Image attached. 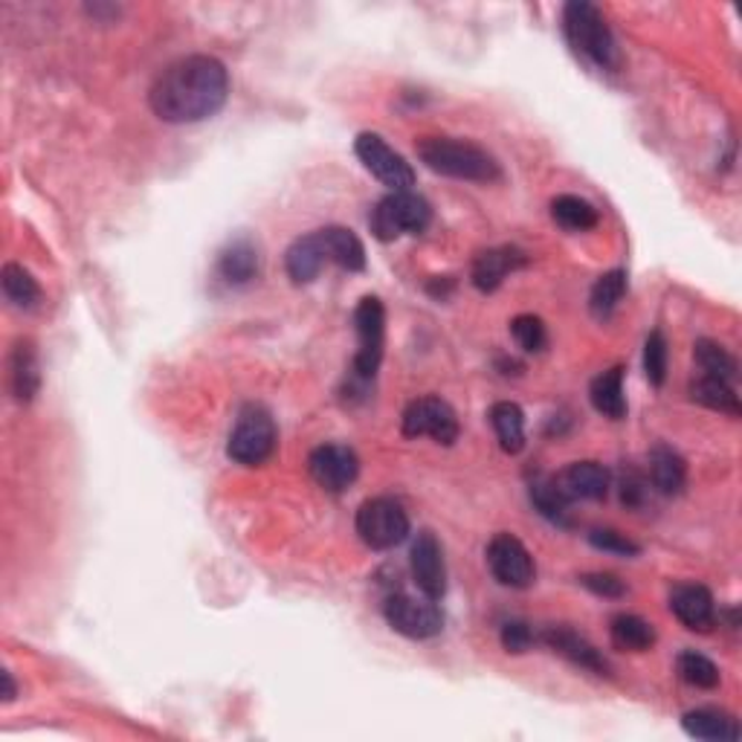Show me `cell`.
<instances>
[{
  "instance_id": "obj_1",
  "label": "cell",
  "mask_w": 742,
  "mask_h": 742,
  "mask_svg": "<svg viewBox=\"0 0 742 742\" xmlns=\"http://www.w3.org/2000/svg\"><path fill=\"white\" fill-rule=\"evenodd\" d=\"M230 99V73L212 55L172 61L149 91L151 111L169 125H192L215 116Z\"/></svg>"
},
{
  "instance_id": "obj_2",
  "label": "cell",
  "mask_w": 742,
  "mask_h": 742,
  "mask_svg": "<svg viewBox=\"0 0 742 742\" xmlns=\"http://www.w3.org/2000/svg\"><path fill=\"white\" fill-rule=\"evenodd\" d=\"M420 163L429 172L453 177V181L470 183H496L502 181V165L496 163L490 151L481 145L465 143V140H450V136H427L418 143Z\"/></svg>"
},
{
  "instance_id": "obj_3",
  "label": "cell",
  "mask_w": 742,
  "mask_h": 742,
  "mask_svg": "<svg viewBox=\"0 0 742 742\" xmlns=\"http://www.w3.org/2000/svg\"><path fill=\"white\" fill-rule=\"evenodd\" d=\"M354 331H357V354L352 360V375L345 380V398L363 400L375 383L386 345V311L377 296L360 299L354 311Z\"/></svg>"
},
{
  "instance_id": "obj_4",
  "label": "cell",
  "mask_w": 742,
  "mask_h": 742,
  "mask_svg": "<svg viewBox=\"0 0 742 742\" xmlns=\"http://www.w3.org/2000/svg\"><path fill=\"white\" fill-rule=\"evenodd\" d=\"M562 32H566V41H569L571 50L598 70L621 68L616 35H612L607 18L600 16V9L594 3H586V0L566 3V9H562Z\"/></svg>"
},
{
  "instance_id": "obj_5",
  "label": "cell",
  "mask_w": 742,
  "mask_h": 742,
  "mask_svg": "<svg viewBox=\"0 0 742 742\" xmlns=\"http://www.w3.org/2000/svg\"><path fill=\"white\" fill-rule=\"evenodd\" d=\"M276 450V424L273 415L262 404L241 406L238 420H235L230 441H226V456L235 465L258 467Z\"/></svg>"
},
{
  "instance_id": "obj_6",
  "label": "cell",
  "mask_w": 742,
  "mask_h": 742,
  "mask_svg": "<svg viewBox=\"0 0 742 742\" xmlns=\"http://www.w3.org/2000/svg\"><path fill=\"white\" fill-rule=\"evenodd\" d=\"M433 221L427 197L415 195V192H389L377 203L368 226L377 241H395L400 235H420Z\"/></svg>"
},
{
  "instance_id": "obj_7",
  "label": "cell",
  "mask_w": 742,
  "mask_h": 742,
  "mask_svg": "<svg viewBox=\"0 0 742 742\" xmlns=\"http://www.w3.org/2000/svg\"><path fill=\"white\" fill-rule=\"evenodd\" d=\"M354 526H357L360 540L375 551H389L409 537V517H406L404 505L389 499V496L366 499L357 510Z\"/></svg>"
},
{
  "instance_id": "obj_8",
  "label": "cell",
  "mask_w": 742,
  "mask_h": 742,
  "mask_svg": "<svg viewBox=\"0 0 742 742\" xmlns=\"http://www.w3.org/2000/svg\"><path fill=\"white\" fill-rule=\"evenodd\" d=\"M354 154L366 165L368 174H375L383 186H389L392 192H409L415 186V172L413 165L406 163L404 154L392 149L380 134H372V131H363L357 140H354Z\"/></svg>"
},
{
  "instance_id": "obj_9",
  "label": "cell",
  "mask_w": 742,
  "mask_h": 742,
  "mask_svg": "<svg viewBox=\"0 0 742 742\" xmlns=\"http://www.w3.org/2000/svg\"><path fill=\"white\" fill-rule=\"evenodd\" d=\"M383 616L392 630L400 632L406 638L424 641V638H435L444 630V612L438 603L429 598H415V594H392L383 603Z\"/></svg>"
},
{
  "instance_id": "obj_10",
  "label": "cell",
  "mask_w": 742,
  "mask_h": 742,
  "mask_svg": "<svg viewBox=\"0 0 742 742\" xmlns=\"http://www.w3.org/2000/svg\"><path fill=\"white\" fill-rule=\"evenodd\" d=\"M488 569L508 589H528L537 580V566L522 540L514 533H496L488 546Z\"/></svg>"
},
{
  "instance_id": "obj_11",
  "label": "cell",
  "mask_w": 742,
  "mask_h": 742,
  "mask_svg": "<svg viewBox=\"0 0 742 742\" xmlns=\"http://www.w3.org/2000/svg\"><path fill=\"white\" fill-rule=\"evenodd\" d=\"M406 438H433V441L450 447L458 438V418L453 406L441 398H418L406 406L404 413Z\"/></svg>"
},
{
  "instance_id": "obj_12",
  "label": "cell",
  "mask_w": 742,
  "mask_h": 742,
  "mask_svg": "<svg viewBox=\"0 0 742 742\" xmlns=\"http://www.w3.org/2000/svg\"><path fill=\"white\" fill-rule=\"evenodd\" d=\"M308 470L319 488L328 494H343L360 476V458L345 444H323L311 453Z\"/></svg>"
},
{
  "instance_id": "obj_13",
  "label": "cell",
  "mask_w": 742,
  "mask_h": 742,
  "mask_svg": "<svg viewBox=\"0 0 742 742\" xmlns=\"http://www.w3.org/2000/svg\"><path fill=\"white\" fill-rule=\"evenodd\" d=\"M413 580L418 592L429 600H441L447 594V562H444V548L433 531H420L418 540L413 542Z\"/></svg>"
},
{
  "instance_id": "obj_14",
  "label": "cell",
  "mask_w": 742,
  "mask_h": 742,
  "mask_svg": "<svg viewBox=\"0 0 742 742\" xmlns=\"http://www.w3.org/2000/svg\"><path fill=\"white\" fill-rule=\"evenodd\" d=\"M557 485V490H560L569 502H578V499H583V502H600V499H607L609 494V470L603 465H598V461H575V465H569L562 472H557V476H551Z\"/></svg>"
},
{
  "instance_id": "obj_15",
  "label": "cell",
  "mask_w": 742,
  "mask_h": 742,
  "mask_svg": "<svg viewBox=\"0 0 742 742\" xmlns=\"http://www.w3.org/2000/svg\"><path fill=\"white\" fill-rule=\"evenodd\" d=\"M542 641H546L557 655H562L569 664L586 670V673L612 675V668H609V661L603 659V652H600L592 641H586L580 632L569 630V627H548Z\"/></svg>"
},
{
  "instance_id": "obj_16",
  "label": "cell",
  "mask_w": 742,
  "mask_h": 742,
  "mask_svg": "<svg viewBox=\"0 0 742 742\" xmlns=\"http://www.w3.org/2000/svg\"><path fill=\"white\" fill-rule=\"evenodd\" d=\"M670 609L690 632H711L716 623V603H713L711 589L699 583L675 586L670 594Z\"/></svg>"
},
{
  "instance_id": "obj_17",
  "label": "cell",
  "mask_w": 742,
  "mask_h": 742,
  "mask_svg": "<svg viewBox=\"0 0 742 742\" xmlns=\"http://www.w3.org/2000/svg\"><path fill=\"white\" fill-rule=\"evenodd\" d=\"M526 264H528V255L517 247L485 250V253L476 255L470 278H472V285H476V291L494 293V291H499V285H502L510 273L522 271Z\"/></svg>"
},
{
  "instance_id": "obj_18",
  "label": "cell",
  "mask_w": 742,
  "mask_h": 742,
  "mask_svg": "<svg viewBox=\"0 0 742 742\" xmlns=\"http://www.w3.org/2000/svg\"><path fill=\"white\" fill-rule=\"evenodd\" d=\"M325 262H328V253L319 238V230L311 235H299L285 253V271L293 285H311L323 273Z\"/></svg>"
},
{
  "instance_id": "obj_19",
  "label": "cell",
  "mask_w": 742,
  "mask_h": 742,
  "mask_svg": "<svg viewBox=\"0 0 742 742\" xmlns=\"http://www.w3.org/2000/svg\"><path fill=\"white\" fill-rule=\"evenodd\" d=\"M9 386L18 404H30L41 389V372H38V354L30 339H21L9 357Z\"/></svg>"
},
{
  "instance_id": "obj_20",
  "label": "cell",
  "mask_w": 742,
  "mask_h": 742,
  "mask_svg": "<svg viewBox=\"0 0 742 742\" xmlns=\"http://www.w3.org/2000/svg\"><path fill=\"white\" fill-rule=\"evenodd\" d=\"M684 734L690 740H702V742H736L740 740V725H736L734 716H728L722 711H713V708H697V711H688L682 716Z\"/></svg>"
},
{
  "instance_id": "obj_21",
  "label": "cell",
  "mask_w": 742,
  "mask_h": 742,
  "mask_svg": "<svg viewBox=\"0 0 742 742\" xmlns=\"http://www.w3.org/2000/svg\"><path fill=\"white\" fill-rule=\"evenodd\" d=\"M262 273V255L250 241H233L217 258V276L226 285H250Z\"/></svg>"
},
{
  "instance_id": "obj_22",
  "label": "cell",
  "mask_w": 742,
  "mask_h": 742,
  "mask_svg": "<svg viewBox=\"0 0 742 742\" xmlns=\"http://www.w3.org/2000/svg\"><path fill=\"white\" fill-rule=\"evenodd\" d=\"M650 479L652 488L664 496H675L684 490V481H688V465L684 458L668 447V444H659L652 447L650 453Z\"/></svg>"
},
{
  "instance_id": "obj_23",
  "label": "cell",
  "mask_w": 742,
  "mask_h": 742,
  "mask_svg": "<svg viewBox=\"0 0 742 742\" xmlns=\"http://www.w3.org/2000/svg\"><path fill=\"white\" fill-rule=\"evenodd\" d=\"M319 238L325 244L328 262L339 264L348 273L366 271V247H363V241L352 230H345V226H325V230H319Z\"/></svg>"
},
{
  "instance_id": "obj_24",
  "label": "cell",
  "mask_w": 742,
  "mask_h": 742,
  "mask_svg": "<svg viewBox=\"0 0 742 742\" xmlns=\"http://www.w3.org/2000/svg\"><path fill=\"white\" fill-rule=\"evenodd\" d=\"M490 424L496 429V438H499V447H502L508 456H517L526 447V415L517 404L510 400H499V404L490 406Z\"/></svg>"
},
{
  "instance_id": "obj_25",
  "label": "cell",
  "mask_w": 742,
  "mask_h": 742,
  "mask_svg": "<svg viewBox=\"0 0 742 742\" xmlns=\"http://www.w3.org/2000/svg\"><path fill=\"white\" fill-rule=\"evenodd\" d=\"M589 400L603 418L621 420L627 415V398H623V368L616 366L598 375L589 386Z\"/></svg>"
},
{
  "instance_id": "obj_26",
  "label": "cell",
  "mask_w": 742,
  "mask_h": 742,
  "mask_svg": "<svg viewBox=\"0 0 742 742\" xmlns=\"http://www.w3.org/2000/svg\"><path fill=\"white\" fill-rule=\"evenodd\" d=\"M690 398L697 400V404L708 406L713 413H725L731 418H740L742 406H740V395L731 383L716 380V377L699 375L697 380L690 383Z\"/></svg>"
},
{
  "instance_id": "obj_27",
  "label": "cell",
  "mask_w": 742,
  "mask_h": 742,
  "mask_svg": "<svg viewBox=\"0 0 742 742\" xmlns=\"http://www.w3.org/2000/svg\"><path fill=\"white\" fill-rule=\"evenodd\" d=\"M609 636H612V644L618 650L627 652H647L652 644H655V630H652V623L644 621V618L630 616V612H621V616L612 618L609 623Z\"/></svg>"
},
{
  "instance_id": "obj_28",
  "label": "cell",
  "mask_w": 742,
  "mask_h": 742,
  "mask_svg": "<svg viewBox=\"0 0 742 742\" xmlns=\"http://www.w3.org/2000/svg\"><path fill=\"white\" fill-rule=\"evenodd\" d=\"M551 217H555L562 230H569V233H586V230H594L600 221L598 210H594L592 203L583 201V197H578V195L555 197V201H551Z\"/></svg>"
},
{
  "instance_id": "obj_29",
  "label": "cell",
  "mask_w": 742,
  "mask_h": 742,
  "mask_svg": "<svg viewBox=\"0 0 742 742\" xmlns=\"http://www.w3.org/2000/svg\"><path fill=\"white\" fill-rule=\"evenodd\" d=\"M623 293H627V273L609 271L594 282L592 293H589V311L594 319H609L621 305Z\"/></svg>"
},
{
  "instance_id": "obj_30",
  "label": "cell",
  "mask_w": 742,
  "mask_h": 742,
  "mask_svg": "<svg viewBox=\"0 0 742 742\" xmlns=\"http://www.w3.org/2000/svg\"><path fill=\"white\" fill-rule=\"evenodd\" d=\"M675 673H679V679H682L684 684H690V688L697 690H713L720 688L722 682L720 668H716L708 655L693 650L682 652V655L675 659Z\"/></svg>"
},
{
  "instance_id": "obj_31",
  "label": "cell",
  "mask_w": 742,
  "mask_h": 742,
  "mask_svg": "<svg viewBox=\"0 0 742 742\" xmlns=\"http://www.w3.org/2000/svg\"><path fill=\"white\" fill-rule=\"evenodd\" d=\"M697 363L702 368V375L716 377V380H725L734 386L736 375H740V366L731 354L722 348L720 343H713V339H699L697 343Z\"/></svg>"
},
{
  "instance_id": "obj_32",
  "label": "cell",
  "mask_w": 742,
  "mask_h": 742,
  "mask_svg": "<svg viewBox=\"0 0 742 742\" xmlns=\"http://www.w3.org/2000/svg\"><path fill=\"white\" fill-rule=\"evenodd\" d=\"M531 502L533 508L540 510L542 517L555 526H569V499L557 490L555 479H533L531 481Z\"/></svg>"
},
{
  "instance_id": "obj_33",
  "label": "cell",
  "mask_w": 742,
  "mask_h": 742,
  "mask_svg": "<svg viewBox=\"0 0 742 742\" xmlns=\"http://www.w3.org/2000/svg\"><path fill=\"white\" fill-rule=\"evenodd\" d=\"M0 282H3V293L7 299L16 305V308H32L41 296L38 291V282L30 276V271H23L21 264H7L3 273H0Z\"/></svg>"
},
{
  "instance_id": "obj_34",
  "label": "cell",
  "mask_w": 742,
  "mask_h": 742,
  "mask_svg": "<svg viewBox=\"0 0 742 742\" xmlns=\"http://www.w3.org/2000/svg\"><path fill=\"white\" fill-rule=\"evenodd\" d=\"M510 334L517 339V345L528 354H540L548 345L546 325H542L540 316L533 314H519L514 323H510Z\"/></svg>"
},
{
  "instance_id": "obj_35",
  "label": "cell",
  "mask_w": 742,
  "mask_h": 742,
  "mask_svg": "<svg viewBox=\"0 0 742 742\" xmlns=\"http://www.w3.org/2000/svg\"><path fill=\"white\" fill-rule=\"evenodd\" d=\"M644 375L652 386H664L668 380V339L661 331H652L644 343Z\"/></svg>"
},
{
  "instance_id": "obj_36",
  "label": "cell",
  "mask_w": 742,
  "mask_h": 742,
  "mask_svg": "<svg viewBox=\"0 0 742 742\" xmlns=\"http://www.w3.org/2000/svg\"><path fill=\"white\" fill-rule=\"evenodd\" d=\"M589 542H592L598 551H607V555H616V557L641 555V546H638V542H632L627 533L612 531V528H594V531L589 533Z\"/></svg>"
},
{
  "instance_id": "obj_37",
  "label": "cell",
  "mask_w": 742,
  "mask_h": 742,
  "mask_svg": "<svg viewBox=\"0 0 742 742\" xmlns=\"http://www.w3.org/2000/svg\"><path fill=\"white\" fill-rule=\"evenodd\" d=\"M533 644H537V636H533L531 623L508 621L502 627V647L508 652H514V655H519V652H528Z\"/></svg>"
},
{
  "instance_id": "obj_38",
  "label": "cell",
  "mask_w": 742,
  "mask_h": 742,
  "mask_svg": "<svg viewBox=\"0 0 742 742\" xmlns=\"http://www.w3.org/2000/svg\"><path fill=\"white\" fill-rule=\"evenodd\" d=\"M580 586H586L589 592H594L598 598H623L627 594V586L621 578L609 575V571H592V575H583Z\"/></svg>"
},
{
  "instance_id": "obj_39",
  "label": "cell",
  "mask_w": 742,
  "mask_h": 742,
  "mask_svg": "<svg viewBox=\"0 0 742 742\" xmlns=\"http://www.w3.org/2000/svg\"><path fill=\"white\" fill-rule=\"evenodd\" d=\"M641 499H644V485H641L638 479H623L621 502L630 505V508H636V505H641Z\"/></svg>"
},
{
  "instance_id": "obj_40",
  "label": "cell",
  "mask_w": 742,
  "mask_h": 742,
  "mask_svg": "<svg viewBox=\"0 0 742 742\" xmlns=\"http://www.w3.org/2000/svg\"><path fill=\"white\" fill-rule=\"evenodd\" d=\"M453 287H456V282H453L450 276H444V278L438 276L433 285L427 287V291H429V296H435V299H447V296L453 293Z\"/></svg>"
},
{
  "instance_id": "obj_41",
  "label": "cell",
  "mask_w": 742,
  "mask_h": 742,
  "mask_svg": "<svg viewBox=\"0 0 742 742\" xmlns=\"http://www.w3.org/2000/svg\"><path fill=\"white\" fill-rule=\"evenodd\" d=\"M0 682H3V693H0V697H3V702H12V699L18 697V688H16V682H12V673H9V670H3V673H0Z\"/></svg>"
}]
</instances>
